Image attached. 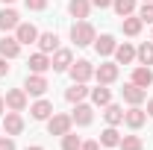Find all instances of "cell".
<instances>
[{"label":"cell","instance_id":"6da1fadb","mask_svg":"<svg viewBox=\"0 0 153 150\" xmlns=\"http://www.w3.org/2000/svg\"><path fill=\"white\" fill-rule=\"evenodd\" d=\"M94 38H97V30L88 21H76L74 27H71V41H74L76 47H88V44H94Z\"/></svg>","mask_w":153,"mask_h":150},{"label":"cell","instance_id":"7a4b0ae2","mask_svg":"<svg viewBox=\"0 0 153 150\" xmlns=\"http://www.w3.org/2000/svg\"><path fill=\"white\" fill-rule=\"evenodd\" d=\"M71 127H74V118H71V115L53 112L47 118V132H50V135H65V132H71Z\"/></svg>","mask_w":153,"mask_h":150},{"label":"cell","instance_id":"3957f363","mask_svg":"<svg viewBox=\"0 0 153 150\" xmlns=\"http://www.w3.org/2000/svg\"><path fill=\"white\" fill-rule=\"evenodd\" d=\"M68 74H71L74 82H88V79L94 76V65H91L88 59H76L74 65L68 68Z\"/></svg>","mask_w":153,"mask_h":150},{"label":"cell","instance_id":"277c9868","mask_svg":"<svg viewBox=\"0 0 153 150\" xmlns=\"http://www.w3.org/2000/svg\"><path fill=\"white\" fill-rule=\"evenodd\" d=\"M47 88H50V82H47V76H44V74H27V79H24V91H27V94L41 97Z\"/></svg>","mask_w":153,"mask_h":150},{"label":"cell","instance_id":"5b68a950","mask_svg":"<svg viewBox=\"0 0 153 150\" xmlns=\"http://www.w3.org/2000/svg\"><path fill=\"white\" fill-rule=\"evenodd\" d=\"M71 65H74V53H71L68 47H59V50H53V56H50V68H53L56 74H65Z\"/></svg>","mask_w":153,"mask_h":150},{"label":"cell","instance_id":"8992f818","mask_svg":"<svg viewBox=\"0 0 153 150\" xmlns=\"http://www.w3.org/2000/svg\"><path fill=\"white\" fill-rule=\"evenodd\" d=\"M27 97H30V94L24 91V88H9L6 97H3V100H6V109H9V112H24V109H27Z\"/></svg>","mask_w":153,"mask_h":150},{"label":"cell","instance_id":"52a82bcc","mask_svg":"<svg viewBox=\"0 0 153 150\" xmlns=\"http://www.w3.org/2000/svg\"><path fill=\"white\" fill-rule=\"evenodd\" d=\"M94 79L100 85H112L115 79H118V62H103V65H97L94 68Z\"/></svg>","mask_w":153,"mask_h":150},{"label":"cell","instance_id":"ba28073f","mask_svg":"<svg viewBox=\"0 0 153 150\" xmlns=\"http://www.w3.org/2000/svg\"><path fill=\"white\" fill-rule=\"evenodd\" d=\"M3 132L12 135V138L24 132V118H21V112H6L3 115Z\"/></svg>","mask_w":153,"mask_h":150},{"label":"cell","instance_id":"9c48e42d","mask_svg":"<svg viewBox=\"0 0 153 150\" xmlns=\"http://www.w3.org/2000/svg\"><path fill=\"white\" fill-rule=\"evenodd\" d=\"M74 106H76V109L71 112L74 124H76V127H88V124L94 121V109H91V106H88L85 100H82V103H74Z\"/></svg>","mask_w":153,"mask_h":150},{"label":"cell","instance_id":"30bf717a","mask_svg":"<svg viewBox=\"0 0 153 150\" xmlns=\"http://www.w3.org/2000/svg\"><path fill=\"white\" fill-rule=\"evenodd\" d=\"M144 121H147V112H144L141 106H130V109L124 112V124H127L130 130H141Z\"/></svg>","mask_w":153,"mask_h":150},{"label":"cell","instance_id":"8fae6325","mask_svg":"<svg viewBox=\"0 0 153 150\" xmlns=\"http://www.w3.org/2000/svg\"><path fill=\"white\" fill-rule=\"evenodd\" d=\"M121 94H124V100H127L130 106H141V103H144V97H147V91H144V88H138L135 82H127V85L121 88Z\"/></svg>","mask_w":153,"mask_h":150},{"label":"cell","instance_id":"7c38bea8","mask_svg":"<svg viewBox=\"0 0 153 150\" xmlns=\"http://www.w3.org/2000/svg\"><path fill=\"white\" fill-rule=\"evenodd\" d=\"M0 56L18 59V56H21V41H18L15 36H3V38H0Z\"/></svg>","mask_w":153,"mask_h":150},{"label":"cell","instance_id":"4fadbf2b","mask_svg":"<svg viewBox=\"0 0 153 150\" xmlns=\"http://www.w3.org/2000/svg\"><path fill=\"white\" fill-rule=\"evenodd\" d=\"M27 65H30V74H47V71H50V53H41V50H38V53L30 56Z\"/></svg>","mask_w":153,"mask_h":150},{"label":"cell","instance_id":"5bb4252c","mask_svg":"<svg viewBox=\"0 0 153 150\" xmlns=\"http://www.w3.org/2000/svg\"><path fill=\"white\" fill-rule=\"evenodd\" d=\"M30 115H33V121H47V118L53 115V103L41 97V100H36V103L30 106Z\"/></svg>","mask_w":153,"mask_h":150},{"label":"cell","instance_id":"9a60e30c","mask_svg":"<svg viewBox=\"0 0 153 150\" xmlns=\"http://www.w3.org/2000/svg\"><path fill=\"white\" fill-rule=\"evenodd\" d=\"M115 47H118V41H115V36H109V33H103V36L94 38V50L100 53V56H112Z\"/></svg>","mask_w":153,"mask_h":150},{"label":"cell","instance_id":"2e32d148","mask_svg":"<svg viewBox=\"0 0 153 150\" xmlns=\"http://www.w3.org/2000/svg\"><path fill=\"white\" fill-rule=\"evenodd\" d=\"M15 38H18L21 44H36L38 41V30L33 24H18V27H15Z\"/></svg>","mask_w":153,"mask_h":150},{"label":"cell","instance_id":"e0dca14e","mask_svg":"<svg viewBox=\"0 0 153 150\" xmlns=\"http://www.w3.org/2000/svg\"><path fill=\"white\" fill-rule=\"evenodd\" d=\"M112 56H115L118 65H130V62H135V47L130 44V41H124V44H118V47H115Z\"/></svg>","mask_w":153,"mask_h":150},{"label":"cell","instance_id":"ac0fdd59","mask_svg":"<svg viewBox=\"0 0 153 150\" xmlns=\"http://www.w3.org/2000/svg\"><path fill=\"white\" fill-rule=\"evenodd\" d=\"M68 12H71L76 21H85L91 15V0H71V3H68Z\"/></svg>","mask_w":153,"mask_h":150},{"label":"cell","instance_id":"d6986e66","mask_svg":"<svg viewBox=\"0 0 153 150\" xmlns=\"http://www.w3.org/2000/svg\"><path fill=\"white\" fill-rule=\"evenodd\" d=\"M38 50L41 53H53V50H59V36L56 33H38Z\"/></svg>","mask_w":153,"mask_h":150},{"label":"cell","instance_id":"ffe728a7","mask_svg":"<svg viewBox=\"0 0 153 150\" xmlns=\"http://www.w3.org/2000/svg\"><path fill=\"white\" fill-rule=\"evenodd\" d=\"M130 82H135L138 88H147V85H153V71L147 65H138L133 71V79H130Z\"/></svg>","mask_w":153,"mask_h":150},{"label":"cell","instance_id":"44dd1931","mask_svg":"<svg viewBox=\"0 0 153 150\" xmlns=\"http://www.w3.org/2000/svg\"><path fill=\"white\" fill-rule=\"evenodd\" d=\"M88 94H91V88H85V82H74V85L65 91V100H68V103H82Z\"/></svg>","mask_w":153,"mask_h":150},{"label":"cell","instance_id":"7402d4cb","mask_svg":"<svg viewBox=\"0 0 153 150\" xmlns=\"http://www.w3.org/2000/svg\"><path fill=\"white\" fill-rule=\"evenodd\" d=\"M18 24H21V15L15 12V9H3V12H0V30H3V33L15 30Z\"/></svg>","mask_w":153,"mask_h":150},{"label":"cell","instance_id":"603a6c76","mask_svg":"<svg viewBox=\"0 0 153 150\" xmlns=\"http://www.w3.org/2000/svg\"><path fill=\"white\" fill-rule=\"evenodd\" d=\"M91 103L100 106V109H103V106H109V103H112V91H109L106 85H100V82H97V88H91Z\"/></svg>","mask_w":153,"mask_h":150},{"label":"cell","instance_id":"cb8c5ba5","mask_svg":"<svg viewBox=\"0 0 153 150\" xmlns=\"http://www.w3.org/2000/svg\"><path fill=\"white\" fill-rule=\"evenodd\" d=\"M121 27H124V36H138L141 33V27H144V21L138 18V15H127V18L121 21Z\"/></svg>","mask_w":153,"mask_h":150},{"label":"cell","instance_id":"d4e9b609","mask_svg":"<svg viewBox=\"0 0 153 150\" xmlns=\"http://www.w3.org/2000/svg\"><path fill=\"white\" fill-rule=\"evenodd\" d=\"M106 112H103V118H106V124L109 127H118V124H124V109L118 106V103H109V106H103Z\"/></svg>","mask_w":153,"mask_h":150},{"label":"cell","instance_id":"484cf974","mask_svg":"<svg viewBox=\"0 0 153 150\" xmlns=\"http://www.w3.org/2000/svg\"><path fill=\"white\" fill-rule=\"evenodd\" d=\"M135 59H138V65H153V41H144L141 47H135Z\"/></svg>","mask_w":153,"mask_h":150},{"label":"cell","instance_id":"4316f807","mask_svg":"<svg viewBox=\"0 0 153 150\" xmlns=\"http://www.w3.org/2000/svg\"><path fill=\"white\" fill-rule=\"evenodd\" d=\"M112 9L118 18H127V15H135V0H112Z\"/></svg>","mask_w":153,"mask_h":150},{"label":"cell","instance_id":"83f0119b","mask_svg":"<svg viewBox=\"0 0 153 150\" xmlns=\"http://www.w3.org/2000/svg\"><path fill=\"white\" fill-rule=\"evenodd\" d=\"M100 144L103 147H118L121 144V132L115 130V127H106V130L100 132Z\"/></svg>","mask_w":153,"mask_h":150},{"label":"cell","instance_id":"f1b7e54d","mask_svg":"<svg viewBox=\"0 0 153 150\" xmlns=\"http://www.w3.org/2000/svg\"><path fill=\"white\" fill-rule=\"evenodd\" d=\"M118 147H121V150H144V141H141L138 135H124Z\"/></svg>","mask_w":153,"mask_h":150},{"label":"cell","instance_id":"f546056e","mask_svg":"<svg viewBox=\"0 0 153 150\" xmlns=\"http://www.w3.org/2000/svg\"><path fill=\"white\" fill-rule=\"evenodd\" d=\"M79 144H82V138L74 135V132H65L62 135V150H79Z\"/></svg>","mask_w":153,"mask_h":150},{"label":"cell","instance_id":"4dcf8cb0","mask_svg":"<svg viewBox=\"0 0 153 150\" xmlns=\"http://www.w3.org/2000/svg\"><path fill=\"white\" fill-rule=\"evenodd\" d=\"M138 18L144 21V24H153V3H144V6L138 9Z\"/></svg>","mask_w":153,"mask_h":150},{"label":"cell","instance_id":"1f68e13d","mask_svg":"<svg viewBox=\"0 0 153 150\" xmlns=\"http://www.w3.org/2000/svg\"><path fill=\"white\" fill-rule=\"evenodd\" d=\"M24 3H27L30 12H41V9H47V0H24Z\"/></svg>","mask_w":153,"mask_h":150},{"label":"cell","instance_id":"d6a6232c","mask_svg":"<svg viewBox=\"0 0 153 150\" xmlns=\"http://www.w3.org/2000/svg\"><path fill=\"white\" fill-rule=\"evenodd\" d=\"M0 150H15V138L12 135H3L0 138Z\"/></svg>","mask_w":153,"mask_h":150},{"label":"cell","instance_id":"836d02e7","mask_svg":"<svg viewBox=\"0 0 153 150\" xmlns=\"http://www.w3.org/2000/svg\"><path fill=\"white\" fill-rule=\"evenodd\" d=\"M79 150H100V141H82Z\"/></svg>","mask_w":153,"mask_h":150},{"label":"cell","instance_id":"e575fe53","mask_svg":"<svg viewBox=\"0 0 153 150\" xmlns=\"http://www.w3.org/2000/svg\"><path fill=\"white\" fill-rule=\"evenodd\" d=\"M91 6H97V9H109L112 0H91Z\"/></svg>","mask_w":153,"mask_h":150},{"label":"cell","instance_id":"d590c367","mask_svg":"<svg viewBox=\"0 0 153 150\" xmlns=\"http://www.w3.org/2000/svg\"><path fill=\"white\" fill-rule=\"evenodd\" d=\"M6 62H9V59H6V56H0V76H6V74H9V65H6Z\"/></svg>","mask_w":153,"mask_h":150},{"label":"cell","instance_id":"8d00e7d4","mask_svg":"<svg viewBox=\"0 0 153 150\" xmlns=\"http://www.w3.org/2000/svg\"><path fill=\"white\" fill-rule=\"evenodd\" d=\"M147 115H150V118H153V97H150V100H147Z\"/></svg>","mask_w":153,"mask_h":150},{"label":"cell","instance_id":"74e56055","mask_svg":"<svg viewBox=\"0 0 153 150\" xmlns=\"http://www.w3.org/2000/svg\"><path fill=\"white\" fill-rule=\"evenodd\" d=\"M3 109H6V100L0 97V115H6V112H3Z\"/></svg>","mask_w":153,"mask_h":150},{"label":"cell","instance_id":"f35d334b","mask_svg":"<svg viewBox=\"0 0 153 150\" xmlns=\"http://www.w3.org/2000/svg\"><path fill=\"white\" fill-rule=\"evenodd\" d=\"M27 150H44V147H38V144H33V147H27Z\"/></svg>","mask_w":153,"mask_h":150},{"label":"cell","instance_id":"ab89813d","mask_svg":"<svg viewBox=\"0 0 153 150\" xmlns=\"http://www.w3.org/2000/svg\"><path fill=\"white\" fill-rule=\"evenodd\" d=\"M3 3H15V0H3Z\"/></svg>","mask_w":153,"mask_h":150},{"label":"cell","instance_id":"60d3db41","mask_svg":"<svg viewBox=\"0 0 153 150\" xmlns=\"http://www.w3.org/2000/svg\"><path fill=\"white\" fill-rule=\"evenodd\" d=\"M144 3H153V0H144Z\"/></svg>","mask_w":153,"mask_h":150},{"label":"cell","instance_id":"b9f144b4","mask_svg":"<svg viewBox=\"0 0 153 150\" xmlns=\"http://www.w3.org/2000/svg\"><path fill=\"white\" fill-rule=\"evenodd\" d=\"M150 41H153V36H150Z\"/></svg>","mask_w":153,"mask_h":150}]
</instances>
